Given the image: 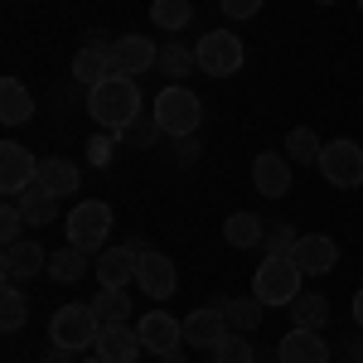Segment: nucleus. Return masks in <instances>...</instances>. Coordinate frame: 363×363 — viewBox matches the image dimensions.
<instances>
[{"instance_id": "2f4dec72", "label": "nucleus", "mask_w": 363, "mask_h": 363, "mask_svg": "<svg viewBox=\"0 0 363 363\" xmlns=\"http://www.w3.org/2000/svg\"><path fill=\"white\" fill-rule=\"evenodd\" d=\"M160 136H165V131H160V121H155V112H140L136 121H131V126L121 131V140H126V145H136V150H150V145H155Z\"/></svg>"}, {"instance_id": "ea45409f", "label": "nucleus", "mask_w": 363, "mask_h": 363, "mask_svg": "<svg viewBox=\"0 0 363 363\" xmlns=\"http://www.w3.org/2000/svg\"><path fill=\"white\" fill-rule=\"evenodd\" d=\"M354 325H359V330H363V286H359V291H354Z\"/></svg>"}, {"instance_id": "a878e982", "label": "nucleus", "mask_w": 363, "mask_h": 363, "mask_svg": "<svg viewBox=\"0 0 363 363\" xmlns=\"http://www.w3.org/2000/svg\"><path fill=\"white\" fill-rule=\"evenodd\" d=\"M160 73H165L169 83H184L189 73H199V54H194V49H184L179 39H169L165 49H160Z\"/></svg>"}, {"instance_id": "393cba45", "label": "nucleus", "mask_w": 363, "mask_h": 363, "mask_svg": "<svg viewBox=\"0 0 363 363\" xmlns=\"http://www.w3.org/2000/svg\"><path fill=\"white\" fill-rule=\"evenodd\" d=\"M262 238H267V223L257 218V213H233L223 223V242L228 247H262Z\"/></svg>"}, {"instance_id": "c756f323", "label": "nucleus", "mask_w": 363, "mask_h": 363, "mask_svg": "<svg viewBox=\"0 0 363 363\" xmlns=\"http://www.w3.org/2000/svg\"><path fill=\"white\" fill-rule=\"evenodd\" d=\"M150 20H155V29H184L189 20H194V0H155L150 5Z\"/></svg>"}, {"instance_id": "5701e85b", "label": "nucleus", "mask_w": 363, "mask_h": 363, "mask_svg": "<svg viewBox=\"0 0 363 363\" xmlns=\"http://www.w3.org/2000/svg\"><path fill=\"white\" fill-rule=\"evenodd\" d=\"M87 272H92V262H87L83 247H58V252H49V272H44V277L58 281V286H73V281L87 277Z\"/></svg>"}, {"instance_id": "f03ea898", "label": "nucleus", "mask_w": 363, "mask_h": 363, "mask_svg": "<svg viewBox=\"0 0 363 363\" xmlns=\"http://www.w3.org/2000/svg\"><path fill=\"white\" fill-rule=\"evenodd\" d=\"M155 121H160V131L165 136H174V140H184V136H194L199 131V121H203V102H199L194 92L184 83H169L160 97H155Z\"/></svg>"}, {"instance_id": "a19ab883", "label": "nucleus", "mask_w": 363, "mask_h": 363, "mask_svg": "<svg viewBox=\"0 0 363 363\" xmlns=\"http://www.w3.org/2000/svg\"><path fill=\"white\" fill-rule=\"evenodd\" d=\"M160 363H184V349H169V354H160Z\"/></svg>"}, {"instance_id": "9b49d317", "label": "nucleus", "mask_w": 363, "mask_h": 363, "mask_svg": "<svg viewBox=\"0 0 363 363\" xmlns=\"http://www.w3.org/2000/svg\"><path fill=\"white\" fill-rule=\"evenodd\" d=\"M136 335H140V344H145V354H169V349L184 344V325H179L169 310H145L136 320Z\"/></svg>"}, {"instance_id": "f257e3e1", "label": "nucleus", "mask_w": 363, "mask_h": 363, "mask_svg": "<svg viewBox=\"0 0 363 363\" xmlns=\"http://www.w3.org/2000/svg\"><path fill=\"white\" fill-rule=\"evenodd\" d=\"M87 112H92V121H97L107 136H112V131H126V126L145 112V107H140V92H136V78L112 73L107 83L87 87Z\"/></svg>"}, {"instance_id": "aec40b11", "label": "nucleus", "mask_w": 363, "mask_h": 363, "mask_svg": "<svg viewBox=\"0 0 363 363\" xmlns=\"http://www.w3.org/2000/svg\"><path fill=\"white\" fill-rule=\"evenodd\" d=\"M34 184L63 203L68 194H78V165H68L63 155H49V160H39V179Z\"/></svg>"}, {"instance_id": "cd10ccee", "label": "nucleus", "mask_w": 363, "mask_h": 363, "mask_svg": "<svg viewBox=\"0 0 363 363\" xmlns=\"http://www.w3.org/2000/svg\"><path fill=\"white\" fill-rule=\"evenodd\" d=\"M262 301H257V296H228L223 301V315H228V325H233V330H238V335H247V330H257V325H262Z\"/></svg>"}, {"instance_id": "79ce46f5", "label": "nucleus", "mask_w": 363, "mask_h": 363, "mask_svg": "<svg viewBox=\"0 0 363 363\" xmlns=\"http://www.w3.org/2000/svg\"><path fill=\"white\" fill-rule=\"evenodd\" d=\"M349 359H363V339H349Z\"/></svg>"}, {"instance_id": "c9c22d12", "label": "nucleus", "mask_w": 363, "mask_h": 363, "mask_svg": "<svg viewBox=\"0 0 363 363\" xmlns=\"http://www.w3.org/2000/svg\"><path fill=\"white\" fill-rule=\"evenodd\" d=\"M218 5H223L228 20H252V15L262 10V0H218Z\"/></svg>"}, {"instance_id": "6ab92c4d", "label": "nucleus", "mask_w": 363, "mask_h": 363, "mask_svg": "<svg viewBox=\"0 0 363 363\" xmlns=\"http://www.w3.org/2000/svg\"><path fill=\"white\" fill-rule=\"evenodd\" d=\"M73 83H83V87H97V83H107L116 73V63H112V49H102V44H83L78 54H73Z\"/></svg>"}, {"instance_id": "1a4fd4ad", "label": "nucleus", "mask_w": 363, "mask_h": 363, "mask_svg": "<svg viewBox=\"0 0 363 363\" xmlns=\"http://www.w3.org/2000/svg\"><path fill=\"white\" fill-rule=\"evenodd\" d=\"M228 315H223V306H199V310H189L184 315V344H194V349H218L228 339Z\"/></svg>"}, {"instance_id": "20e7f679", "label": "nucleus", "mask_w": 363, "mask_h": 363, "mask_svg": "<svg viewBox=\"0 0 363 363\" xmlns=\"http://www.w3.org/2000/svg\"><path fill=\"white\" fill-rule=\"evenodd\" d=\"M301 267L291 262V257H267L262 267H257V277H252V296L262 301V306H291L296 296H301Z\"/></svg>"}, {"instance_id": "9d476101", "label": "nucleus", "mask_w": 363, "mask_h": 363, "mask_svg": "<svg viewBox=\"0 0 363 363\" xmlns=\"http://www.w3.org/2000/svg\"><path fill=\"white\" fill-rule=\"evenodd\" d=\"M49 272V252L39 247L34 238H20V242H5V257H0V277L10 286H20L25 277H39Z\"/></svg>"}, {"instance_id": "de8ad7c7", "label": "nucleus", "mask_w": 363, "mask_h": 363, "mask_svg": "<svg viewBox=\"0 0 363 363\" xmlns=\"http://www.w3.org/2000/svg\"><path fill=\"white\" fill-rule=\"evenodd\" d=\"M213 363H218V359H213Z\"/></svg>"}, {"instance_id": "a18cd8bd", "label": "nucleus", "mask_w": 363, "mask_h": 363, "mask_svg": "<svg viewBox=\"0 0 363 363\" xmlns=\"http://www.w3.org/2000/svg\"><path fill=\"white\" fill-rule=\"evenodd\" d=\"M87 363H102V359H87Z\"/></svg>"}, {"instance_id": "0eeeda50", "label": "nucleus", "mask_w": 363, "mask_h": 363, "mask_svg": "<svg viewBox=\"0 0 363 363\" xmlns=\"http://www.w3.org/2000/svg\"><path fill=\"white\" fill-rule=\"evenodd\" d=\"M320 174H325V184H335V189H359L363 184V145L359 140H330L325 150H320Z\"/></svg>"}, {"instance_id": "e433bc0d", "label": "nucleus", "mask_w": 363, "mask_h": 363, "mask_svg": "<svg viewBox=\"0 0 363 363\" xmlns=\"http://www.w3.org/2000/svg\"><path fill=\"white\" fill-rule=\"evenodd\" d=\"M87 160H92V165H107V160H112V136H92L87 140Z\"/></svg>"}, {"instance_id": "f8f14e48", "label": "nucleus", "mask_w": 363, "mask_h": 363, "mask_svg": "<svg viewBox=\"0 0 363 363\" xmlns=\"http://www.w3.org/2000/svg\"><path fill=\"white\" fill-rule=\"evenodd\" d=\"M112 63H116L121 78H140V73L160 68V49H155L145 34H121L112 44Z\"/></svg>"}, {"instance_id": "c85d7f7f", "label": "nucleus", "mask_w": 363, "mask_h": 363, "mask_svg": "<svg viewBox=\"0 0 363 363\" xmlns=\"http://www.w3.org/2000/svg\"><path fill=\"white\" fill-rule=\"evenodd\" d=\"M320 150H325V140L315 136L310 126H296L291 136H286V160H296V165H320Z\"/></svg>"}, {"instance_id": "7c9ffc66", "label": "nucleus", "mask_w": 363, "mask_h": 363, "mask_svg": "<svg viewBox=\"0 0 363 363\" xmlns=\"http://www.w3.org/2000/svg\"><path fill=\"white\" fill-rule=\"evenodd\" d=\"M25 320H29V301L20 296V286H10V281H5V291H0V330H5V335H15Z\"/></svg>"}, {"instance_id": "39448f33", "label": "nucleus", "mask_w": 363, "mask_h": 363, "mask_svg": "<svg viewBox=\"0 0 363 363\" xmlns=\"http://www.w3.org/2000/svg\"><path fill=\"white\" fill-rule=\"evenodd\" d=\"M102 335V320L92 306H58L54 320H49V344H63V349H92Z\"/></svg>"}, {"instance_id": "58836bf2", "label": "nucleus", "mask_w": 363, "mask_h": 363, "mask_svg": "<svg viewBox=\"0 0 363 363\" xmlns=\"http://www.w3.org/2000/svg\"><path fill=\"white\" fill-rule=\"evenodd\" d=\"M194 155H199V140L184 136V140H179V160H184V165H194Z\"/></svg>"}, {"instance_id": "473e14b6", "label": "nucleus", "mask_w": 363, "mask_h": 363, "mask_svg": "<svg viewBox=\"0 0 363 363\" xmlns=\"http://www.w3.org/2000/svg\"><path fill=\"white\" fill-rule=\"evenodd\" d=\"M296 242H301V233H296L291 223H267L262 252H267V257H291V252H296Z\"/></svg>"}, {"instance_id": "49530a36", "label": "nucleus", "mask_w": 363, "mask_h": 363, "mask_svg": "<svg viewBox=\"0 0 363 363\" xmlns=\"http://www.w3.org/2000/svg\"><path fill=\"white\" fill-rule=\"evenodd\" d=\"M359 10H363V0H359Z\"/></svg>"}, {"instance_id": "72a5a7b5", "label": "nucleus", "mask_w": 363, "mask_h": 363, "mask_svg": "<svg viewBox=\"0 0 363 363\" xmlns=\"http://www.w3.org/2000/svg\"><path fill=\"white\" fill-rule=\"evenodd\" d=\"M213 359H218V363H257V354H252L247 339H233V335H228L223 344L213 349Z\"/></svg>"}, {"instance_id": "b1692460", "label": "nucleus", "mask_w": 363, "mask_h": 363, "mask_svg": "<svg viewBox=\"0 0 363 363\" xmlns=\"http://www.w3.org/2000/svg\"><path fill=\"white\" fill-rule=\"evenodd\" d=\"M15 203H20V213H25V223H29V228H49V223H58V199H54V194H44L39 184H29V189L15 199Z\"/></svg>"}, {"instance_id": "f704fd0d", "label": "nucleus", "mask_w": 363, "mask_h": 363, "mask_svg": "<svg viewBox=\"0 0 363 363\" xmlns=\"http://www.w3.org/2000/svg\"><path fill=\"white\" fill-rule=\"evenodd\" d=\"M20 233H25V213H20L15 199H5V208H0V238L5 242H20Z\"/></svg>"}, {"instance_id": "37998d69", "label": "nucleus", "mask_w": 363, "mask_h": 363, "mask_svg": "<svg viewBox=\"0 0 363 363\" xmlns=\"http://www.w3.org/2000/svg\"><path fill=\"white\" fill-rule=\"evenodd\" d=\"M315 5H335V0H315Z\"/></svg>"}, {"instance_id": "dca6fc26", "label": "nucleus", "mask_w": 363, "mask_h": 363, "mask_svg": "<svg viewBox=\"0 0 363 363\" xmlns=\"http://www.w3.org/2000/svg\"><path fill=\"white\" fill-rule=\"evenodd\" d=\"M252 189L267 199H281L291 189V160L277 155V150H262L257 160H252Z\"/></svg>"}, {"instance_id": "423d86ee", "label": "nucleus", "mask_w": 363, "mask_h": 363, "mask_svg": "<svg viewBox=\"0 0 363 363\" xmlns=\"http://www.w3.org/2000/svg\"><path fill=\"white\" fill-rule=\"evenodd\" d=\"M194 54H199V73H208V78H233V73L242 68L247 49H242V39H238L233 29H208L194 44Z\"/></svg>"}, {"instance_id": "6e6552de", "label": "nucleus", "mask_w": 363, "mask_h": 363, "mask_svg": "<svg viewBox=\"0 0 363 363\" xmlns=\"http://www.w3.org/2000/svg\"><path fill=\"white\" fill-rule=\"evenodd\" d=\"M34 179H39V160L29 155V145L0 140V189H5V199H20Z\"/></svg>"}, {"instance_id": "4468645a", "label": "nucleus", "mask_w": 363, "mask_h": 363, "mask_svg": "<svg viewBox=\"0 0 363 363\" xmlns=\"http://www.w3.org/2000/svg\"><path fill=\"white\" fill-rule=\"evenodd\" d=\"M291 262L306 272V277H325V272H335L339 262V242L335 238H325V233H301V242L291 252Z\"/></svg>"}, {"instance_id": "c03bdc74", "label": "nucleus", "mask_w": 363, "mask_h": 363, "mask_svg": "<svg viewBox=\"0 0 363 363\" xmlns=\"http://www.w3.org/2000/svg\"><path fill=\"white\" fill-rule=\"evenodd\" d=\"M344 363H363V359H344Z\"/></svg>"}, {"instance_id": "412c9836", "label": "nucleus", "mask_w": 363, "mask_h": 363, "mask_svg": "<svg viewBox=\"0 0 363 363\" xmlns=\"http://www.w3.org/2000/svg\"><path fill=\"white\" fill-rule=\"evenodd\" d=\"M286 310H291L296 330H325L330 325V296H320V291H301Z\"/></svg>"}, {"instance_id": "2eb2a0df", "label": "nucleus", "mask_w": 363, "mask_h": 363, "mask_svg": "<svg viewBox=\"0 0 363 363\" xmlns=\"http://www.w3.org/2000/svg\"><path fill=\"white\" fill-rule=\"evenodd\" d=\"M140 349H145V344H140L136 325H102V335L92 344V354L102 363H136Z\"/></svg>"}, {"instance_id": "4c0bfd02", "label": "nucleus", "mask_w": 363, "mask_h": 363, "mask_svg": "<svg viewBox=\"0 0 363 363\" xmlns=\"http://www.w3.org/2000/svg\"><path fill=\"white\" fill-rule=\"evenodd\" d=\"M44 363H83V359H78V349H63V344H49V354H44Z\"/></svg>"}, {"instance_id": "4be33fe9", "label": "nucleus", "mask_w": 363, "mask_h": 363, "mask_svg": "<svg viewBox=\"0 0 363 363\" xmlns=\"http://www.w3.org/2000/svg\"><path fill=\"white\" fill-rule=\"evenodd\" d=\"M29 116H34L29 87L20 83V78H5V83H0V121H5V126H20V121H29Z\"/></svg>"}, {"instance_id": "7ed1b4c3", "label": "nucleus", "mask_w": 363, "mask_h": 363, "mask_svg": "<svg viewBox=\"0 0 363 363\" xmlns=\"http://www.w3.org/2000/svg\"><path fill=\"white\" fill-rule=\"evenodd\" d=\"M112 203L102 199H83L68 208V247H83V252H107V233H112Z\"/></svg>"}, {"instance_id": "f3484780", "label": "nucleus", "mask_w": 363, "mask_h": 363, "mask_svg": "<svg viewBox=\"0 0 363 363\" xmlns=\"http://www.w3.org/2000/svg\"><path fill=\"white\" fill-rule=\"evenodd\" d=\"M277 363H330V344L320 339V330H296L281 339L277 349Z\"/></svg>"}, {"instance_id": "bb28decb", "label": "nucleus", "mask_w": 363, "mask_h": 363, "mask_svg": "<svg viewBox=\"0 0 363 363\" xmlns=\"http://www.w3.org/2000/svg\"><path fill=\"white\" fill-rule=\"evenodd\" d=\"M92 310H97L102 325H126V320H131V296H126L121 286H102L97 301H92Z\"/></svg>"}, {"instance_id": "a211bd4d", "label": "nucleus", "mask_w": 363, "mask_h": 363, "mask_svg": "<svg viewBox=\"0 0 363 363\" xmlns=\"http://www.w3.org/2000/svg\"><path fill=\"white\" fill-rule=\"evenodd\" d=\"M136 267H140V252H131L126 242H121V247H107L97 262H92L97 281H102V286H121V291L136 281Z\"/></svg>"}, {"instance_id": "ddd939ff", "label": "nucleus", "mask_w": 363, "mask_h": 363, "mask_svg": "<svg viewBox=\"0 0 363 363\" xmlns=\"http://www.w3.org/2000/svg\"><path fill=\"white\" fill-rule=\"evenodd\" d=\"M136 286L150 296V301H169L174 296V286H179V272H174V262H169L165 252H140V267H136Z\"/></svg>"}]
</instances>
